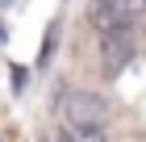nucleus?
<instances>
[{"instance_id": "obj_1", "label": "nucleus", "mask_w": 146, "mask_h": 142, "mask_svg": "<svg viewBox=\"0 0 146 142\" xmlns=\"http://www.w3.org/2000/svg\"><path fill=\"white\" fill-rule=\"evenodd\" d=\"M134 55V21L113 25V29L100 33V59H104V75H117Z\"/></svg>"}, {"instance_id": "obj_2", "label": "nucleus", "mask_w": 146, "mask_h": 142, "mask_svg": "<svg viewBox=\"0 0 146 142\" xmlns=\"http://www.w3.org/2000/svg\"><path fill=\"white\" fill-rule=\"evenodd\" d=\"M63 117H67V125H104L109 105L96 92H67L63 96Z\"/></svg>"}, {"instance_id": "obj_3", "label": "nucleus", "mask_w": 146, "mask_h": 142, "mask_svg": "<svg viewBox=\"0 0 146 142\" xmlns=\"http://www.w3.org/2000/svg\"><path fill=\"white\" fill-rule=\"evenodd\" d=\"M104 4H109V13H113V17H117V21H142V17H146V0H104Z\"/></svg>"}, {"instance_id": "obj_4", "label": "nucleus", "mask_w": 146, "mask_h": 142, "mask_svg": "<svg viewBox=\"0 0 146 142\" xmlns=\"http://www.w3.org/2000/svg\"><path fill=\"white\" fill-rule=\"evenodd\" d=\"M67 142H104V125H71Z\"/></svg>"}, {"instance_id": "obj_5", "label": "nucleus", "mask_w": 146, "mask_h": 142, "mask_svg": "<svg viewBox=\"0 0 146 142\" xmlns=\"http://www.w3.org/2000/svg\"><path fill=\"white\" fill-rule=\"evenodd\" d=\"M38 142H67V134H58V130H54V134H42Z\"/></svg>"}]
</instances>
